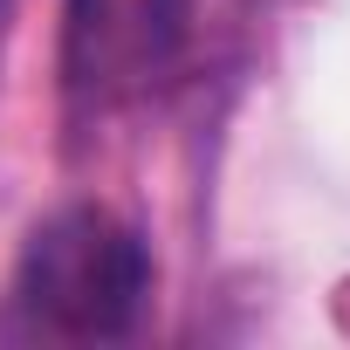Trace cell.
<instances>
[{
  "label": "cell",
  "mask_w": 350,
  "mask_h": 350,
  "mask_svg": "<svg viewBox=\"0 0 350 350\" xmlns=\"http://www.w3.org/2000/svg\"><path fill=\"white\" fill-rule=\"evenodd\" d=\"M151 302V254L110 206L49 213L0 295V343H117Z\"/></svg>",
  "instance_id": "1"
},
{
  "label": "cell",
  "mask_w": 350,
  "mask_h": 350,
  "mask_svg": "<svg viewBox=\"0 0 350 350\" xmlns=\"http://www.w3.org/2000/svg\"><path fill=\"white\" fill-rule=\"evenodd\" d=\"M186 35V0H62V90L83 110L144 96Z\"/></svg>",
  "instance_id": "2"
}]
</instances>
